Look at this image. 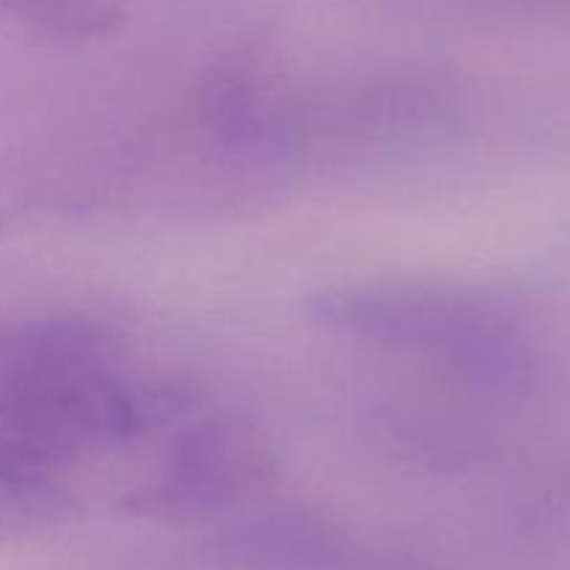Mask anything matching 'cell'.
Masks as SVG:
<instances>
[{
  "instance_id": "1",
  "label": "cell",
  "mask_w": 570,
  "mask_h": 570,
  "mask_svg": "<svg viewBox=\"0 0 570 570\" xmlns=\"http://www.w3.org/2000/svg\"><path fill=\"white\" fill-rule=\"evenodd\" d=\"M309 315L340 332L376 343L423 348L479 367L495 343L493 309L471 289L451 284H373L323 293Z\"/></svg>"
},
{
  "instance_id": "2",
  "label": "cell",
  "mask_w": 570,
  "mask_h": 570,
  "mask_svg": "<svg viewBox=\"0 0 570 570\" xmlns=\"http://www.w3.org/2000/svg\"><path fill=\"white\" fill-rule=\"evenodd\" d=\"M267 471L271 454L259 434L232 421L209 423L176 445L159 484L139 495V510L150 515L209 510L256 488Z\"/></svg>"
},
{
  "instance_id": "3",
  "label": "cell",
  "mask_w": 570,
  "mask_h": 570,
  "mask_svg": "<svg viewBox=\"0 0 570 570\" xmlns=\"http://www.w3.org/2000/svg\"><path fill=\"white\" fill-rule=\"evenodd\" d=\"M115 340L98 326L70 321L0 328V393L42 390L111 371Z\"/></svg>"
},
{
  "instance_id": "4",
  "label": "cell",
  "mask_w": 570,
  "mask_h": 570,
  "mask_svg": "<svg viewBox=\"0 0 570 570\" xmlns=\"http://www.w3.org/2000/svg\"><path fill=\"white\" fill-rule=\"evenodd\" d=\"M200 117L217 137L248 142L265 131V100L248 72L217 70L200 92Z\"/></svg>"
},
{
  "instance_id": "5",
  "label": "cell",
  "mask_w": 570,
  "mask_h": 570,
  "mask_svg": "<svg viewBox=\"0 0 570 570\" xmlns=\"http://www.w3.org/2000/svg\"><path fill=\"white\" fill-rule=\"evenodd\" d=\"M17 6L50 31L76 39L109 31L111 22L117 20V11L109 0H17Z\"/></svg>"
}]
</instances>
